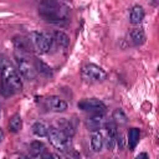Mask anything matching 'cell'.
<instances>
[{
  "mask_svg": "<svg viewBox=\"0 0 159 159\" xmlns=\"http://www.w3.org/2000/svg\"><path fill=\"white\" fill-rule=\"evenodd\" d=\"M0 92L5 97L12 96L14 93L22 89V81L20 73L6 58H2L0 61Z\"/></svg>",
  "mask_w": 159,
  "mask_h": 159,
  "instance_id": "cell-1",
  "label": "cell"
},
{
  "mask_svg": "<svg viewBox=\"0 0 159 159\" xmlns=\"http://www.w3.org/2000/svg\"><path fill=\"white\" fill-rule=\"evenodd\" d=\"M40 15L51 24H61L67 20L66 10H62V5L53 1H45L39 7Z\"/></svg>",
  "mask_w": 159,
  "mask_h": 159,
  "instance_id": "cell-2",
  "label": "cell"
},
{
  "mask_svg": "<svg viewBox=\"0 0 159 159\" xmlns=\"http://www.w3.org/2000/svg\"><path fill=\"white\" fill-rule=\"evenodd\" d=\"M15 60H16V63H17V71L20 72V75L24 78H26L29 81H32V80L36 78L37 72H36L34 65L30 62L29 53L15 51Z\"/></svg>",
  "mask_w": 159,
  "mask_h": 159,
  "instance_id": "cell-3",
  "label": "cell"
},
{
  "mask_svg": "<svg viewBox=\"0 0 159 159\" xmlns=\"http://www.w3.org/2000/svg\"><path fill=\"white\" fill-rule=\"evenodd\" d=\"M48 140L53 148L60 152H67L71 148V137L60 130L58 128H52L48 132Z\"/></svg>",
  "mask_w": 159,
  "mask_h": 159,
  "instance_id": "cell-4",
  "label": "cell"
},
{
  "mask_svg": "<svg viewBox=\"0 0 159 159\" xmlns=\"http://www.w3.org/2000/svg\"><path fill=\"white\" fill-rule=\"evenodd\" d=\"M30 42L32 43V47L39 51L40 53H46L50 51L52 45V37L46 32H32L30 35Z\"/></svg>",
  "mask_w": 159,
  "mask_h": 159,
  "instance_id": "cell-5",
  "label": "cell"
},
{
  "mask_svg": "<svg viewBox=\"0 0 159 159\" xmlns=\"http://www.w3.org/2000/svg\"><path fill=\"white\" fill-rule=\"evenodd\" d=\"M81 75L83 77V80L88 81V82H102L107 78V73L104 70H102L99 66L93 65V63H88L84 65L82 67Z\"/></svg>",
  "mask_w": 159,
  "mask_h": 159,
  "instance_id": "cell-6",
  "label": "cell"
},
{
  "mask_svg": "<svg viewBox=\"0 0 159 159\" xmlns=\"http://www.w3.org/2000/svg\"><path fill=\"white\" fill-rule=\"evenodd\" d=\"M77 107L81 111L89 112L92 114H103L107 109L106 104L102 101L96 99V98H84L81 102H78Z\"/></svg>",
  "mask_w": 159,
  "mask_h": 159,
  "instance_id": "cell-7",
  "label": "cell"
},
{
  "mask_svg": "<svg viewBox=\"0 0 159 159\" xmlns=\"http://www.w3.org/2000/svg\"><path fill=\"white\" fill-rule=\"evenodd\" d=\"M45 104H46V108L51 112H65L67 109V102L63 101L62 98H60L58 96H50L45 99Z\"/></svg>",
  "mask_w": 159,
  "mask_h": 159,
  "instance_id": "cell-8",
  "label": "cell"
},
{
  "mask_svg": "<svg viewBox=\"0 0 159 159\" xmlns=\"http://www.w3.org/2000/svg\"><path fill=\"white\" fill-rule=\"evenodd\" d=\"M84 124L88 130L98 132L103 125V114H93L84 120Z\"/></svg>",
  "mask_w": 159,
  "mask_h": 159,
  "instance_id": "cell-9",
  "label": "cell"
},
{
  "mask_svg": "<svg viewBox=\"0 0 159 159\" xmlns=\"http://www.w3.org/2000/svg\"><path fill=\"white\" fill-rule=\"evenodd\" d=\"M144 19V9L140 5H134L129 12V22L133 25H139Z\"/></svg>",
  "mask_w": 159,
  "mask_h": 159,
  "instance_id": "cell-10",
  "label": "cell"
},
{
  "mask_svg": "<svg viewBox=\"0 0 159 159\" xmlns=\"http://www.w3.org/2000/svg\"><path fill=\"white\" fill-rule=\"evenodd\" d=\"M34 67H35L37 73H40V75H42L45 77H52L53 76L52 68L40 58H34Z\"/></svg>",
  "mask_w": 159,
  "mask_h": 159,
  "instance_id": "cell-11",
  "label": "cell"
},
{
  "mask_svg": "<svg viewBox=\"0 0 159 159\" xmlns=\"http://www.w3.org/2000/svg\"><path fill=\"white\" fill-rule=\"evenodd\" d=\"M103 137L101 134V132H92L91 134V148L93 152H101L102 147H103Z\"/></svg>",
  "mask_w": 159,
  "mask_h": 159,
  "instance_id": "cell-12",
  "label": "cell"
},
{
  "mask_svg": "<svg viewBox=\"0 0 159 159\" xmlns=\"http://www.w3.org/2000/svg\"><path fill=\"white\" fill-rule=\"evenodd\" d=\"M139 137H140V130L138 128H130L128 132V145L130 150H133L137 144L139 143Z\"/></svg>",
  "mask_w": 159,
  "mask_h": 159,
  "instance_id": "cell-13",
  "label": "cell"
},
{
  "mask_svg": "<svg viewBox=\"0 0 159 159\" xmlns=\"http://www.w3.org/2000/svg\"><path fill=\"white\" fill-rule=\"evenodd\" d=\"M45 144L40 140H34L30 143V154L31 157H41L45 153Z\"/></svg>",
  "mask_w": 159,
  "mask_h": 159,
  "instance_id": "cell-14",
  "label": "cell"
},
{
  "mask_svg": "<svg viewBox=\"0 0 159 159\" xmlns=\"http://www.w3.org/2000/svg\"><path fill=\"white\" fill-rule=\"evenodd\" d=\"M21 128H22V119H21V116L16 113L9 120V130L12 133H17L21 130Z\"/></svg>",
  "mask_w": 159,
  "mask_h": 159,
  "instance_id": "cell-15",
  "label": "cell"
},
{
  "mask_svg": "<svg viewBox=\"0 0 159 159\" xmlns=\"http://www.w3.org/2000/svg\"><path fill=\"white\" fill-rule=\"evenodd\" d=\"M50 132V128L43 122H36L32 124V133L37 137H47Z\"/></svg>",
  "mask_w": 159,
  "mask_h": 159,
  "instance_id": "cell-16",
  "label": "cell"
},
{
  "mask_svg": "<svg viewBox=\"0 0 159 159\" xmlns=\"http://www.w3.org/2000/svg\"><path fill=\"white\" fill-rule=\"evenodd\" d=\"M53 40L61 47H68V45H70V37H68V35L65 34L63 31H60V30H57V31L53 32Z\"/></svg>",
  "mask_w": 159,
  "mask_h": 159,
  "instance_id": "cell-17",
  "label": "cell"
},
{
  "mask_svg": "<svg viewBox=\"0 0 159 159\" xmlns=\"http://www.w3.org/2000/svg\"><path fill=\"white\" fill-rule=\"evenodd\" d=\"M130 39L134 45H143L145 42V34L142 29H133L130 31Z\"/></svg>",
  "mask_w": 159,
  "mask_h": 159,
  "instance_id": "cell-18",
  "label": "cell"
},
{
  "mask_svg": "<svg viewBox=\"0 0 159 159\" xmlns=\"http://www.w3.org/2000/svg\"><path fill=\"white\" fill-rule=\"evenodd\" d=\"M112 118L114 119V123H119V124H125L128 122V117L125 116V113L120 108H117L113 111Z\"/></svg>",
  "mask_w": 159,
  "mask_h": 159,
  "instance_id": "cell-19",
  "label": "cell"
},
{
  "mask_svg": "<svg viewBox=\"0 0 159 159\" xmlns=\"http://www.w3.org/2000/svg\"><path fill=\"white\" fill-rule=\"evenodd\" d=\"M116 145V137L111 135V134H107V139H106V147L108 150H113Z\"/></svg>",
  "mask_w": 159,
  "mask_h": 159,
  "instance_id": "cell-20",
  "label": "cell"
},
{
  "mask_svg": "<svg viewBox=\"0 0 159 159\" xmlns=\"http://www.w3.org/2000/svg\"><path fill=\"white\" fill-rule=\"evenodd\" d=\"M42 159H61V158H60V155L56 154V153H48V154L43 155Z\"/></svg>",
  "mask_w": 159,
  "mask_h": 159,
  "instance_id": "cell-21",
  "label": "cell"
},
{
  "mask_svg": "<svg viewBox=\"0 0 159 159\" xmlns=\"http://www.w3.org/2000/svg\"><path fill=\"white\" fill-rule=\"evenodd\" d=\"M135 159H149V155H148L145 152H142V153H139V154L135 157Z\"/></svg>",
  "mask_w": 159,
  "mask_h": 159,
  "instance_id": "cell-22",
  "label": "cell"
},
{
  "mask_svg": "<svg viewBox=\"0 0 159 159\" xmlns=\"http://www.w3.org/2000/svg\"><path fill=\"white\" fill-rule=\"evenodd\" d=\"M2 139H4V132H2V129L0 128V143L2 142Z\"/></svg>",
  "mask_w": 159,
  "mask_h": 159,
  "instance_id": "cell-23",
  "label": "cell"
},
{
  "mask_svg": "<svg viewBox=\"0 0 159 159\" xmlns=\"http://www.w3.org/2000/svg\"><path fill=\"white\" fill-rule=\"evenodd\" d=\"M67 159H80V158H78V157H72V155H71V157H68Z\"/></svg>",
  "mask_w": 159,
  "mask_h": 159,
  "instance_id": "cell-24",
  "label": "cell"
},
{
  "mask_svg": "<svg viewBox=\"0 0 159 159\" xmlns=\"http://www.w3.org/2000/svg\"><path fill=\"white\" fill-rule=\"evenodd\" d=\"M19 159H31L30 157H21V158H19Z\"/></svg>",
  "mask_w": 159,
  "mask_h": 159,
  "instance_id": "cell-25",
  "label": "cell"
},
{
  "mask_svg": "<svg viewBox=\"0 0 159 159\" xmlns=\"http://www.w3.org/2000/svg\"><path fill=\"white\" fill-rule=\"evenodd\" d=\"M0 116H1V112H0Z\"/></svg>",
  "mask_w": 159,
  "mask_h": 159,
  "instance_id": "cell-26",
  "label": "cell"
}]
</instances>
